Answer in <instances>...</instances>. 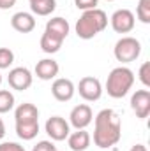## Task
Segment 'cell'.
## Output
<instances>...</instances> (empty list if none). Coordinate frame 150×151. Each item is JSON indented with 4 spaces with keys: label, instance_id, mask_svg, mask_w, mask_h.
I'll use <instances>...</instances> for the list:
<instances>
[{
    "label": "cell",
    "instance_id": "cell-1",
    "mask_svg": "<svg viewBox=\"0 0 150 151\" xmlns=\"http://www.w3.org/2000/svg\"><path fill=\"white\" fill-rule=\"evenodd\" d=\"M122 137V123L113 109L99 111L94 119V144L101 150L113 148Z\"/></svg>",
    "mask_w": 150,
    "mask_h": 151
},
{
    "label": "cell",
    "instance_id": "cell-2",
    "mask_svg": "<svg viewBox=\"0 0 150 151\" xmlns=\"http://www.w3.org/2000/svg\"><path fill=\"white\" fill-rule=\"evenodd\" d=\"M108 27V14L103 11V9H90V11H85L79 19L76 21L74 30L76 35L83 40H90L94 39L97 34H101L104 28Z\"/></svg>",
    "mask_w": 150,
    "mask_h": 151
},
{
    "label": "cell",
    "instance_id": "cell-3",
    "mask_svg": "<svg viewBox=\"0 0 150 151\" xmlns=\"http://www.w3.org/2000/svg\"><path fill=\"white\" fill-rule=\"evenodd\" d=\"M134 84V72L129 67H115L106 79V91L111 99H124Z\"/></svg>",
    "mask_w": 150,
    "mask_h": 151
},
{
    "label": "cell",
    "instance_id": "cell-4",
    "mask_svg": "<svg viewBox=\"0 0 150 151\" xmlns=\"http://www.w3.org/2000/svg\"><path fill=\"white\" fill-rule=\"evenodd\" d=\"M113 55L118 62L122 63H131V62H136L141 55V42L136 37H125L118 39L115 47H113Z\"/></svg>",
    "mask_w": 150,
    "mask_h": 151
},
{
    "label": "cell",
    "instance_id": "cell-5",
    "mask_svg": "<svg viewBox=\"0 0 150 151\" xmlns=\"http://www.w3.org/2000/svg\"><path fill=\"white\" fill-rule=\"evenodd\" d=\"M76 90H78L79 97H81L83 100H87V102H95V100H99V99L103 97V84H101V81H99L97 77H94V76H85V77H81Z\"/></svg>",
    "mask_w": 150,
    "mask_h": 151
},
{
    "label": "cell",
    "instance_id": "cell-6",
    "mask_svg": "<svg viewBox=\"0 0 150 151\" xmlns=\"http://www.w3.org/2000/svg\"><path fill=\"white\" fill-rule=\"evenodd\" d=\"M44 130H46V134L51 137V141L60 142V141H66V139L69 137V134H71V125H69V121H66V118H62V116H51V118L46 119Z\"/></svg>",
    "mask_w": 150,
    "mask_h": 151
},
{
    "label": "cell",
    "instance_id": "cell-7",
    "mask_svg": "<svg viewBox=\"0 0 150 151\" xmlns=\"http://www.w3.org/2000/svg\"><path fill=\"white\" fill-rule=\"evenodd\" d=\"M110 23L117 34H129V32H133V28L136 25V16L129 9H118L111 14Z\"/></svg>",
    "mask_w": 150,
    "mask_h": 151
},
{
    "label": "cell",
    "instance_id": "cell-8",
    "mask_svg": "<svg viewBox=\"0 0 150 151\" xmlns=\"http://www.w3.org/2000/svg\"><path fill=\"white\" fill-rule=\"evenodd\" d=\"M32 81H34V76L27 67H14V69L9 70V76H7L9 86L12 90H16V91L28 90L32 86Z\"/></svg>",
    "mask_w": 150,
    "mask_h": 151
},
{
    "label": "cell",
    "instance_id": "cell-9",
    "mask_svg": "<svg viewBox=\"0 0 150 151\" xmlns=\"http://www.w3.org/2000/svg\"><path fill=\"white\" fill-rule=\"evenodd\" d=\"M76 93L74 83L67 77H55L53 84H51V95L58 100V102H69Z\"/></svg>",
    "mask_w": 150,
    "mask_h": 151
},
{
    "label": "cell",
    "instance_id": "cell-10",
    "mask_svg": "<svg viewBox=\"0 0 150 151\" xmlns=\"http://www.w3.org/2000/svg\"><path fill=\"white\" fill-rule=\"evenodd\" d=\"M131 109L136 118L145 119L150 114V91L149 90H136L131 97Z\"/></svg>",
    "mask_w": 150,
    "mask_h": 151
},
{
    "label": "cell",
    "instance_id": "cell-11",
    "mask_svg": "<svg viewBox=\"0 0 150 151\" xmlns=\"http://www.w3.org/2000/svg\"><path fill=\"white\" fill-rule=\"evenodd\" d=\"M92 121H94V113H92L90 106H87V104L76 106L74 109L71 111V114H69V125L74 127L76 130L87 128Z\"/></svg>",
    "mask_w": 150,
    "mask_h": 151
},
{
    "label": "cell",
    "instance_id": "cell-12",
    "mask_svg": "<svg viewBox=\"0 0 150 151\" xmlns=\"http://www.w3.org/2000/svg\"><path fill=\"white\" fill-rule=\"evenodd\" d=\"M14 121H16V125L39 123V109L30 102H23L14 111Z\"/></svg>",
    "mask_w": 150,
    "mask_h": 151
},
{
    "label": "cell",
    "instance_id": "cell-13",
    "mask_svg": "<svg viewBox=\"0 0 150 151\" xmlns=\"http://www.w3.org/2000/svg\"><path fill=\"white\" fill-rule=\"evenodd\" d=\"M58 70H60V65L53 58H42V60H39L36 69H34L36 76L41 81H51V79H55L58 76Z\"/></svg>",
    "mask_w": 150,
    "mask_h": 151
},
{
    "label": "cell",
    "instance_id": "cell-14",
    "mask_svg": "<svg viewBox=\"0 0 150 151\" xmlns=\"http://www.w3.org/2000/svg\"><path fill=\"white\" fill-rule=\"evenodd\" d=\"M11 27L20 32V34H30L34 28H36V18L34 14L30 12H25V11H20L16 14H12L11 18Z\"/></svg>",
    "mask_w": 150,
    "mask_h": 151
},
{
    "label": "cell",
    "instance_id": "cell-15",
    "mask_svg": "<svg viewBox=\"0 0 150 151\" xmlns=\"http://www.w3.org/2000/svg\"><path fill=\"white\" fill-rule=\"evenodd\" d=\"M90 134L83 128V130H76L73 134H69L67 137V144L73 151H87L90 146Z\"/></svg>",
    "mask_w": 150,
    "mask_h": 151
},
{
    "label": "cell",
    "instance_id": "cell-16",
    "mask_svg": "<svg viewBox=\"0 0 150 151\" xmlns=\"http://www.w3.org/2000/svg\"><path fill=\"white\" fill-rule=\"evenodd\" d=\"M69 30H71V27H69L67 19H64L60 16H55V18L48 19V23H46V32L60 37L62 40H66V37L69 35Z\"/></svg>",
    "mask_w": 150,
    "mask_h": 151
},
{
    "label": "cell",
    "instance_id": "cell-17",
    "mask_svg": "<svg viewBox=\"0 0 150 151\" xmlns=\"http://www.w3.org/2000/svg\"><path fill=\"white\" fill-rule=\"evenodd\" d=\"M62 44H64V40L60 37H57V35H53V34H50V32L44 30V34L41 37V49L44 53H48V55L58 53L60 47H62Z\"/></svg>",
    "mask_w": 150,
    "mask_h": 151
},
{
    "label": "cell",
    "instance_id": "cell-18",
    "mask_svg": "<svg viewBox=\"0 0 150 151\" xmlns=\"http://www.w3.org/2000/svg\"><path fill=\"white\" fill-rule=\"evenodd\" d=\"M57 9V0H34L30 2V11L36 16H50Z\"/></svg>",
    "mask_w": 150,
    "mask_h": 151
},
{
    "label": "cell",
    "instance_id": "cell-19",
    "mask_svg": "<svg viewBox=\"0 0 150 151\" xmlns=\"http://www.w3.org/2000/svg\"><path fill=\"white\" fill-rule=\"evenodd\" d=\"M16 134L23 141H32L39 134V123H28V125H16Z\"/></svg>",
    "mask_w": 150,
    "mask_h": 151
},
{
    "label": "cell",
    "instance_id": "cell-20",
    "mask_svg": "<svg viewBox=\"0 0 150 151\" xmlns=\"http://www.w3.org/2000/svg\"><path fill=\"white\" fill-rule=\"evenodd\" d=\"M14 95L9 90H0V114H5L12 111L14 107Z\"/></svg>",
    "mask_w": 150,
    "mask_h": 151
},
{
    "label": "cell",
    "instance_id": "cell-21",
    "mask_svg": "<svg viewBox=\"0 0 150 151\" xmlns=\"http://www.w3.org/2000/svg\"><path fill=\"white\" fill-rule=\"evenodd\" d=\"M136 16L141 23L149 25L150 23V0H140L136 7Z\"/></svg>",
    "mask_w": 150,
    "mask_h": 151
},
{
    "label": "cell",
    "instance_id": "cell-22",
    "mask_svg": "<svg viewBox=\"0 0 150 151\" xmlns=\"http://www.w3.org/2000/svg\"><path fill=\"white\" fill-rule=\"evenodd\" d=\"M14 63V53L9 47H0V70L9 69Z\"/></svg>",
    "mask_w": 150,
    "mask_h": 151
},
{
    "label": "cell",
    "instance_id": "cell-23",
    "mask_svg": "<svg viewBox=\"0 0 150 151\" xmlns=\"http://www.w3.org/2000/svg\"><path fill=\"white\" fill-rule=\"evenodd\" d=\"M138 76H140V81L143 83V86L150 88V62H143L141 63Z\"/></svg>",
    "mask_w": 150,
    "mask_h": 151
},
{
    "label": "cell",
    "instance_id": "cell-24",
    "mask_svg": "<svg viewBox=\"0 0 150 151\" xmlns=\"http://www.w3.org/2000/svg\"><path fill=\"white\" fill-rule=\"evenodd\" d=\"M74 5L79 11H90V9H97L99 0H74Z\"/></svg>",
    "mask_w": 150,
    "mask_h": 151
},
{
    "label": "cell",
    "instance_id": "cell-25",
    "mask_svg": "<svg viewBox=\"0 0 150 151\" xmlns=\"http://www.w3.org/2000/svg\"><path fill=\"white\" fill-rule=\"evenodd\" d=\"M55 144L51 141H39L37 144L32 148V151H55Z\"/></svg>",
    "mask_w": 150,
    "mask_h": 151
},
{
    "label": "cell",
    "instance_id": "cell-26",
    "mask_svg": "<svg viewBox=\"0 0 150 151\" xmlns=\"http://www.w3.org/2000/svg\"><path fill=\"white\" fill-rule=\"evenodd\" d=\"M0 151H25V148L18 142H0Z\"/></svg>",
    "mask_w": 150,
    "mask_h": 151
},
{
    "label": "cell",
    "instance_id": "cell-27",
    "mask_svg": "<svg viewBox=\"0 0 150 151\" xmlns=\"http://www.w3.org/2000/svg\"><path fill=\"white\" fill-rule=\"evenodd\" d=\"M14 4H16V0H0V9L2 11L11 9V7H14Z\"/></svg>",
    "mask_w": 150,
    "mask_h": 151
},
{
    "label": "cell",
    "instance_id": "cell-28",
    "mask_svg": "<svg viewBox=\"0 0 150 151\" xmlns=\"http://www.w3.org/2000/svg\"><path fill=\"white\" fill-rule=\"evenodd\" d=\"M129 151H149V150H147V146H145V144H134Z\"/></svg>",
    "mask_w": 150,
    "mask_h": 151
},
{
    "label": "cell",
    "instance_id": "cell-29",
    "mask_svg": "<svg viewBox=\"0 0 150 151\" xmlns=\"http://www.w3.org/2000/svg\"><path fill=\"white\" fill-rule=\"evenodd\" d=\"M4 135H5V125H4V121H2V118H0V141L4 139Z\"/></svg>",
    "mask_w": 150,
    "mask_h": 151
},
{
    "label": "cell",
    "instance_id": "cell-30",
    "mask_svg": "<svg viewBox=\"0 0 150 151\" xmlns=\"http://www.w3.org/2000/svg\"><path fill=\"white\" fill-rule=\"evenodd\" d=\"M0 84H2V74H0Z\"/></svg>",
    "mask_w": 150,
    "mask_h": 151
},
{
    "label": "cell",
    "instance_id": "cell-31",
    "mask_svg": "<svg viewBox=\"0 0 150 151\" xmlns=\"http://www.w3.org/2000/svg\"><path fill=\"white\" fill-rule=\"evenodd\" d=\"M106 2H113V0H106Z\"/></svg>",
    "mask_w": 150,
    "mask_h": 151
},
{
    "label": "cell",
    "instance_id": "cell-32",
    "mask_svg": "<svg viewBox=\"0 0 150 151\" xmlns=\"http://www.w3.org/2000/svg\"><path fill=\"white\" fill-rule=\"evenodd\" d=\"M28 2H34V0H28Z\"/></svg>",
    "mask_w": 150,
    "mask_h": 151
},
{
    "label": "cell",
    "instance_id": "cell-33",
    "mask_svg": "<svg viewBox=\"0 0 150 151\" xmlns=\"http://www.w3.org/2000/svg\"><path fill=\"white\" fill-rule=\"evenodd\" d=\"M55 151H58V150H55Z\"/></svg>",
    "mask_w": 150,
    "mask_h": 151
}]
</instances>
